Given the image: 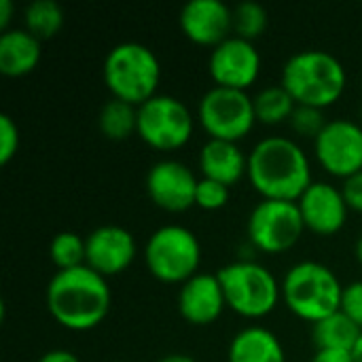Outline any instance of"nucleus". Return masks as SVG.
<instances>
[{
    "instance_id": "obj_6",
    "label": "nucleus",
    "mask_w": 362,
    "mask_h": 362,
    "mask_svg": "<svg viewBox=\"0 0 362 362\" xmlns=\"http://www.w3.org/2000/svg\"><path fill=\"white\" fill-rule=\"evenodd\" d=\"M227 308L246 316H267L282 297V284L276 276L257 261H233L216 272Z\"/></svg>"
},
{
    "instance_id": "obj_1",
    "label": "nucleus",
    "mask_w": 362,
    "mask_h": 362,
    "mask_svg": "<svg viewBox=\"0 0 362 362\" xmlns=\"http://www.w3.org/2000/svg\"><path fill=\"white\" fill-rule=\"evenodd\" d=\"M248 178L265 199L297 202L314 182L301 144L286 136L261 138L248 153Z\"/></svg>"
},
{
    "instance_id": "obj_25",
    "label": "nucleus",
    "mask_w": 362,
    "mask_h": 362,
    "mask_svg": "<svg viewBox=\"0 0 362 362\" xmlns=\"http://www.w3.org/2000/svg\"><path fill=\"white\" fill-rule=\"evenodd\" d=\"M49 257L57 269H72L87 265V242L74 231H59L49 244Z\"/></svg>"
},
{
    "instance_id": "obj_24",
    "label": "nucleus",
    "mask_w": 362,
    "mask_h": 362,
    "mask_svg": "<svg viewBox=\"0 0 362 362\" xmlns=\"http://www.w3.org/2000/svg\"><path fill=\"white\" fill-rule=\"evenodd\" d=\"M25 30L45 40L59 32L64 25V8L57 0H32L23 11Z\"/></svg>"
},
{
    "instance_id": "obj_7",
    "label": "nucleus",
    "mask_w": 362,
    "mask_h": 362,
    "mask_svg": "<svg viewBox=\"0 0 362 362\" xmlns=\"http://www.w3.org/2000/svg\"><path fill=\"white\" fill-rule=\"evenodd\" d=\"M144 263L161 282H187L202 263V244L185 225H163L144 244Z\"/></svg>"
},
{
    "instance_id": "obj_3",
    "label": "nucleus",
    "mask_w": 362,
    "mask_h": 362,
    "mask_svg": "<svg viewBox=\"0 0 362 362\" xmlns=\"http://www.w3.org/2000/svg\"><path fill=\"white\" fill-rule=\"evenodd\" d=\"M280 83L297 104L327 108L341 98L348 74L335 53L325 49H301L284 62Z\"/></svg>"
},
{
    "instance_id": "obj_21",
    "label": "nucleus",
    "mask_w": 362,
    "mask_h": 362,
    "mask_svg": "<svg viewBox=\"0 0 362 362\" xmlns=\"http://www.w3.org/2000/svg\"><path fill=\"white\" fill-rule=\"evenodd\" d=\"M361 335V327L341 310L325 316L312 327V339L316 344V350H350L352 352Z\"/></svg>"
},
{
    "instance_id": "obj_16",
    "label": "nucleus",
    "mask_w": 362,
    "mask_h": 362,
    "mask_svg": "<svg viewBox=\"0 0 362 362\" xmlns=\"http://www.w3.org/2000/svg\"><path fill=\"white\" fill-rule=\"evenodd\" d=\"M305 227L320 235L337 233L348 218V202L344 197V191L331 182L314 180L305 193L297 199Z\"/></svg>"
},
{
    "instance_id": "obj_32",
    "label": "nucleus",
    "mask_w": 362,
    "mask_h": 362,
    "mask_svg": "<svg viewBox=\"0 0 362 362\" xmlns=\"http://www.w3.org/2000/svg\"><path fill=\"white\" fill-rule=\"evenodd\" d=\"M312 362H354L350 350H316Z\"/></svg>"
},
{
    "instance_id": "obj_4",
    "label": "nucleus",
    "mask_w": 362,
    "mask_h": 362,
    "mask_svg": "<svg viewBox=\"0 0 362 362\" xmlns=\"http://www.w3.org/2000/svg\"><path fill=\"white\" fill-rule=\"evenodd\" d=\"M102 74L115 98L140 106L157 95L161 64L151 47L136 40H123L106 53Z\"/></svg>"
},
{
    "instance_id": "obj_30",
    "label": "nucleus",
    "mask_w": 362,
    "mask_h": 362,
    "mask_svg": "<svg viewBox=\"0 0 362 362\" xmlns=\"http://www.w3.org/2000/svg\"><path fill=\"white\" fill-rule=\"evenodd\" d=\"M346 316H350L362 329V280H354L344 286L341 295V308Z\"/></svg>"
},
{
    "instance_id": "obj_26",
    "label": "nucleus",
    "mask_w": 362,
    "mask_h": 362,
    "mask_svg": "<svg viewBox=\"0 0 362 362\" xmlns=\"http://www.w3.org/2000/svg\"><path fill=\"white\" fill-rule=\"evenodd\" d=\"M267 8L257 0H242L233 6V34L246 40L259 38L267 28Z\"/></svg>"
},
{
    "instance_id": "obj_27",
    "label": "nucleus",
    "mask_w": 362,
    "mask_h": 362,
    "mask_svg": "<svg viewBox=\"0 0 362 362\" xmlns=\"http://www.w3.org/2000/svg\"><path fill=\"white\" fill-rule=\"evenodd\" d=\"M329 123V119L325 117L322 108L316 106H308V104H297L293 115H291V125L297 134L301 136H310L316 140V136L325 129V125Z\"/></svg>"
},
{
    "instance_id": "obj_22",
    "label": "nucleus",
    "mask_w": 362,
    "mask_h": 362,
    "mask_svg": "<svg viewBox=\"0 0 362 362\" xmlns=\"http://www.w3.org/2000/svg\"><path fill=\"white\" fill-rule=\"evenodd\" d=\"M100 132L110 140H125L138 132V106L121 98H110L104 102L98 115Z\"/></svg>"
},
{
    "instance_id": "obj_33",
    "label": "nucleus",
    "mask_w": 362,
    "mask_h": 362,
    "mask_svg": "<svg viewBox=\"0 0 362 362\" xmlns=\"http://www.w3.org/2000/svg\"><path fill=\"white\" fill-rule=\"evenodd\" d=\"M38 362H81V358L74 354V352H70V350H64V348H55V350H49V352H45Z\"/></svg>"
},
{
    "instance_id": "obj_5",
    "label": "nucleus",
    "mask_w": 362,
    "mask_h": 362,
    "mask_svg": "<svg viewBox=\"0 0 362 362\" xmlns=\"http://www.w3.org/2000/svg\"><path fill=\"white\" fill-rule=\"evenodd\" d=\"M344 284L320 261H299L282 278V299L303 320L318 322L341 308Z\"/></svg>"
},
{
    "instance_id": "obj_23",
    "label": "nucleus",
    "mask_w": 362,
    "mask_h": 362,
    "mask_svg": "<svg viewBox=\"0 0 362 362\" xmlns=\"http://www.w3.org/2000/svg\"><path fill=\"white\" fill-rule=\"evenodd\" d=\"M252 102H255L257 121L267 123V125H276V123L291 119V115L297 106L295 98L286 91V87L282 83L267 85V87L259 89L257 95L252 98Z\"/></svg>"
},
{
    "instance_id": "obj_28",
    "label": "nucleus",
    "mask_w": 362,
    "mask_h": 362,
    "mask_svg": "<svg viewBox=\"0 0 362 362\" xmlns=\"http://www.w3.org/2000/svg\"><path fill=\"white\" fill-rule=\"evenodd\" d=\"M229 202V187L212 180V178H199L197 185V195H195V206L204 210H218Z\"/></svg>"
},
{
    "instance_id": "obj_31",
    "label": "nucleus",
    "mask_w": 362,
    "mask_h": 362,
    "mask_svg": "<svg viewBox=\"0 0 362 362\" xmlns=\"http://www.w3.org/2000/svg\"><path fill=\"white\" fill-rule=\"evenodd\" d=\"M341 191H344V197H346L348 206L352 210L362 212V170L352 174V176H348V178H344Z\"/></svg>"
},
{
    "instance_id": "obj_9",
    "label": "nucleus",
    "mask_w": 362,
    "mask_h": 362,
    "mask_svg": "<svg viewBox=\"0 0 362 362\" xmlns=\"http://www.w3.org/2000/svg\"><path fill=\"white\" fill-rule=\"evenodd\" d=\"M195 119L189 106L168 93H157L138 106V136L153 148L172 151L193 134Z\"/></svg>"
},
{
    "instance_id": "obj_2",
    "label": "nucleus",
    "mask_w": 362,
    "mask_h": 362,
    "mask_svg": "<svg viewBox=\"0 0 362 362\" xmlns=\"http://www.w3.org/2000/svg\"><path fill=\"white\" fill-rule=\"evenodd\" d=\"M110 299L106 278L89 265L57 269L47 284V308L70 331L98 327L110 310Z\"/></svg>"
},
{
    "instance_id": "obj_19",
    "label": "nucleus",
    "mask_w": 362,
    "mask_h": 362,
    "mask_svg": "<svg viewBox=\"0 0 362 362\" xmlns=\"http://www.w3.org/2000/svg\"><path fill=\"white\" fill-rule=\"evenodd\" d=\"M227 362H286V352L274 331L252 325L233 335Z\"/></svg>"
},
{
    "instance_id": "obj_11",
    "label": "nucleus",
    "mask_w": 362,
    "mask_h": 362,
    "mask_svg": "<svg viewBox=\"0 0 362 362\" xmlns=\"http://www.w3.org/2000/svg\"><path fill=\"white\" fill-rule=\"evenodd\" d=\"M314 151L322 168L348 178L362 170V125L352 119H329L314 140Z\"/></svg>"
},
{
    "instance_id": "obj_35",
    "label": "nucleus",
    "mask_w": 362,
    "mask_h": 362,
    "mask_svg": "<svg viewBox=\"0 0 362 362\" xmlns=\"http://www.w3.org/2000/svg\"><path fill=\"white\" fill-rule=\"evenodd\" d=\"M157 362H197L193 356H189V354H180V352H174V354H165V356H161Z\"/></svg>"
},
{
    "instance_id": "obj_36",
    "label": "nucleus",
    "mask_w": 362,
    "mask_h": 362,
    "mask_svg": "<svg viewBox=\"0 0 362 362\" xmlns=\"http://www.w3.org/2000/svg\"><path fill=\"white\" fill-rule=\"evenodd\" d=\"M352 356H354V362H362V335L358 337V341H356V346L352 350Z\"/></svg>"
},
{
    "instance_id": "obj_8",
    "label": "nucleus",
    "mask_w": 362,
    "mask_h": 362,
    "mask_svg": "<svg viewBox=\"0 0 362 362\" xmlns=\"http://www.w3.org/2000/svg\"><path fill=\"white\" fill-rule=\"evenodd\" d=\"M197 119L210 138L238 142L255 127V102L246 89L214 85L199 98Z\"/></svg>"
},
{
    "instance_id": "obj_29",
    "label": "nucleus",
    "mask_w": 362,
    "mask_h": 362,
    "mask_svg": "<svg viewBox=\"0 0 362 362\" xmlns=\"http://www.w3.org/2000/svg\"><path fill=\"white\" fill-rule=\"evenodd\" d=\"M19 148V127L6 112L0 115V163H8Z\"/></svg>"
},
{
    "instance_id": "obj_15",
    "label": "nucleus",
    "mask_w": 362,
    "mask_h": 362,
    "mask_svg": "<svg viewBox=\"0 0 362 362\" xmlns=\"http://www.w3.org/2000/svg\"><path fill=\"white\" fill-rule=\"evenodd\" d=\"M178 23L193 42L216 47L233 34V8L223 0H189L180 8Z\"/></svg>"
},
{
    "instance_id": "obj_20",
    "label": "nucleus",
    "mask_w": 362,
    "mask_h": 362,
    "mask_svg": "<svg viewBox=\"0 0 362 362\" xmlns=\"http://www.w3.org/2000/svg\"><path fill=\"white\" fill-rule=\"evenodd\" d=\"M42 40L25 28H8L0 34V72L21 76L36 68L42 55Z\"/></svg>"
},
{
    "instance_id": "obj_12",
    "label": "nucleus",
    "mask_w": 362,
    "mask_h": 362,
    "mask_svg": "<svg viewBox=\"0 0 362 362\" xmlns=\"http://www.w3.org/2000/svg\"><path fill=\"white\" fill-rule=\"evenodd\" d=\"M146 193L168 212H185L195 206L199 178L178 159H159L146 172Z\"/></svg>"
},
{
    "instance_id": "obj_37",
    "label": "nucleus",
    "mask_w": 362,
    "mask_h": 362,
    "mask_svg": "<svg viewBox=\"0 0 362 362\" xmlns=\"http://www.w3.org/2000/svg\"><path fill=\"white\" fill-rule=\"evenodd\" d=\"M354 252H356V259L362 263V235L358 238V242H356V248H354Z\"/></svg>"
},
{
    "instance_id": "obj_13",
    "label": "nucleus",
    "mask_w": 362,
    "mask_h": 362,
    "mask_svg": "<svg viewBox=\"0 0 362 362\" xmlns=\"http://www.w3.org/2000/svg\"><path fill=\"white\" fill-rule=\"evenodd\" d=\"M208 68L216 85L248 89L261 72V53L252 40L231 34L212 47Z\"/></svg>"
},
{
    "instance_id": "obj_34",
    "label": "nucleus",
    "mask_w": 362,
    "mask_h": 362,
    "mask_svg": "<svg viewBox=\"0 0 362 362\" xmlns=\"http://www.w3.org/2000/svg\"><path fill=\"white\" fill-rule=\"evenodd\" d=\"M13 11H15L13 0H0V28H2V30H8L6 25H8L11 19H13Z\"/></svg>"
},
{
    "instance_id": "obj_18",
    "label": "nucleus",
    "mask_w": 362,
    "mask_h": 362,
    "mask_svg": "<svg viewBox=\"0 0 362 362\" xmlns=\"http://www.w3.org/2000/svg\"><path fill=\"white\" fill-rule=\"evenodd\" d=\"M199 170L204 178L231 187L244 174L248 176V155L233 140L210 138L199 151Z\"/></svg>"
},
{
    "instance_id": "obj_17",
    "label": "nucleus",
    "mask_w": 362,
    "mask_h": 362,
    "mask_svg": "<svg viewBox=\"0 0 362 362\" xmlns=\"http://www.w3.org/2000/svg\"><path fill=\"white\" fill-rule=\"evenodd\" d=\"M227 308L225 293L216 274L197 272L180 284L178 312L191 325H212Z\"/></svg>"
},
{
    "instance_id": "obj_14",
    "label": "nucleus",
    "mask_w": 362,
    "mask_h": 362,
    "mask_svg": "<svg viewBox=\"0 0 362 362\" xmlns=\"http://www.w3.org/2000/svg\"><path fill=\"white\" fill-rule=\"evenodd\" d=\"M87 265L98 274L115 276L127 269L136 257V238L121 225H100L87 238Z\"/></svg>"
},
{
    "instance_id": "obj_10",
    "label": "nucleus",
    "mask_w": 362,
    "mask_h": 362,
    "mask_svg": "<svg viewBox=\"0 0 362 362\" xmlns=\"http://www.w3.org/2000/svg\"><path fill=\"white\" fill-rule=\"evenodd\" d=\"M305 229V221L297 202L261 199L248 214L246 231L250 242L263 252H284L293 248Z\"/></svg>"
}]
</instances>
